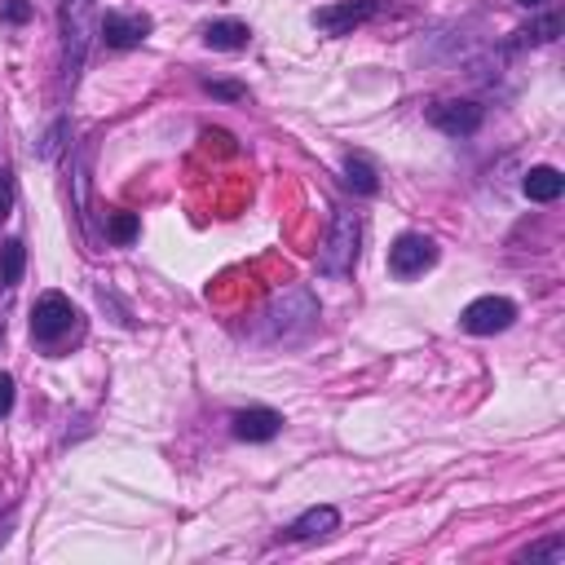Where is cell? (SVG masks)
Returning a JSON list of instances; mask_svg holds the SVG:
<instances>
[{
	"instance_id": "6da1fadb",
	"label": "cell",
	"mask_w": 565,
	"mask_h": 565,
	"mask_svg": "<svg viewBox=\"0 0 565 565\" xmlns=\"http://www.w3.org/2000/svg\"><path fill=\"white\" fill-rule=\"evenodd\" d=\"M75 331H79V309H75L62 291H44V296L31 305V340H35L44 353H57Z\"/></svg>"
},
{
	"instance_id": "7a4b0ae2",
	"label": "cell",
	"mask_w": 565,
	"mask_h": 565,
	"mask_svg": "<svg viewBox=\"0 0 565 565\" xmlns=\"http://www.w3.org/2000/svg\"><path fill=\"white\" fill-rule=\"evenodd\" d=\"M358 243H362V221H358V212L340 207V212L331 216L327 243L318 247V274H327V278L349 274V269L358 265Z\"/></svg>"
},
{
	"instance_id": "3957f363",
	"label": "cell",
	"mask_w": 565,
	"mask_h": 565,
	"mask_svg": "<svg viewBox=\"0 0 565 565\" xmlns=\"http://www.w3.org/2000/svg\"><path fill=\"white\" fill-rule=\"evenodd\" d=\"M93 40V0H62V88L75 84Z\"/></svg>"
},
{
	"instance_id": "277c9868",
	"label": "cell",
	"mask_w": 565,
	"mask_h": 565,
	"mask_svg": "<svg viewBox=\"0 0 565 565\" xmlns=\"http://www.w3.org/2000/svg\"><path fill=\"white\" fill-rule=\"evenodd\" d=\"M313 318H318V300H313L305 287H287V291H278V296L269 300V309H265V327H269V335H296V331H305Z\"/></svg>"
},
{
	"instance_id": "5b68a950",
	"label": "cell",
	"mask_w": 565,
	"mask_h": 565,
	"mask_svg": "<svg viewBox=\"0 0 565 565\" xmlns=\"http://www.w3.org/2000/svg\"><path fill=\"white\" fill-rule=\"evenodd\" d=\"M433 260H437V243L428 234H415V230L397 234L388 247V274L393 278H419Z\"/></svg>"
},
{
	"instance_id": "8992f818",
	"label": "cell",
	"mask_w": 565,
	"mask_h": 565,
	"mask_svg": "<svg viewBox=\"0 0 565 565\" xmlns=\"http://www.w3.org/2000/svg\"><path fill=\"white\" fill-rule=\"evenodd\" d=\"M516 318V305L508 296H477L463 313H459V327L468 335H494V331H508Z\"/></svg>"
},
{
	"instance_id": "52a82bcc",
	"label": "cell",
	"mask_w": 565,
	"mask_h": 565,
	"mask_svg": "<svg viewBox=\"0 0 565 565\" xmlns=\"http://www.w3.org/2000/svg\"><path fill=\"white\" fill-rule=\"evenodd\" d=\"M380 13V0H335V4H322L309 13V22L322 31V35H349L353 26L371 22Z\"/></svg>"
},
{
	"instance_id": "ba28073f",
	"label": "cell",
	"mask_w": 565,
	"mask_h": 565,
	"mask_svg": "<svg viewBox=\"0 0 565 565\" xmlns=\"http://www.w3.org/2000/svg\"><path fill=\"white\" fill-rule=\"evenodd\" d=\"M97 35L106 40V49H137L150 35V18L146 13H119V9H110L97 22Z\"/></svg>"
},
{
	"instance_id": "9c48e42d",
	"label": "cell",
	"mask_w": 565,
	"mask_h": 565,
	"mask_svg": "<svg viewBox=\"0 0 565 565\" xmlns=\"http://www.w3.org/2000/svg\"><path fill=\"white\" fill-rule=\"evenodd\" d=\"M428 124L441 128L446 137H468V132L481 128V106L468 102V97H459V102H437V106H428Z\"/></svg>"
},
{
	"instance_id": "30bf717a",
	"label": "cell",
	"mask_w": 565,
	"mask_h": 565,
	"mask_svg": "<svg viewBox=\"0 0 565 565\" xmlns=\"http://www.w3.org/2000/svg\"><path fill=\"white\" fill-rule=\"evenodd\" d=\"M278 428H282V415L269 411V406H247V411L234 415V437L238 441H269V437H278Z\"/></svg>"
},
{
	"instance_id": "8fae6325",
	"label": "cell",
	"mask_w": 565,
	"mask_h": 565,
	"mask_svg": "<svg viewBox=\"0 0 565 565\" xmlns=\"http://www.w3.org/2000/svg\"><path fill=\"white\" fill-rule=\"evenodd\" d=\"M203 44L207 49H221V53H238V49L252 44V26L238 22V18H216V22L203 26Z\"/></svg>"
},
{
	"instance_id": "7c38bea8",
	"label": "cell",
	"mask_w": 565,
	"mask_h": 565,
	"mask_svg": "<svg viewBox=\"0 0 565 565\" xmlns=\"http://www.w3.org/2000/svg\"><path fill=\"white\" fill-rule=\"evenodd\" d=\"M521 190H525V199H534V203H556L561 190H565V177H561L552 163H539V168L525 172Z\"/></svg>"
},
{
	"instance_id": "4fadbf2b",
	"label": "cell",
	"mask_w": 565,
	"mask_h": 565,
	"mask_svg": "<svg viewBox=\"0 0 565 565\" xmlns=\"http://www.w3.org/2000/svg\"><path fill=\"white\" fill-rule=\"evenodd\" d=\"M331 530H340V512L331 503H318V508H309L305 516L291 521V539H327Z\"/></svg>"
},
{
	"instance_id": "5bb4252c",
	"label": "cell",
	"mask_w": 565,
	"mask_h": 565,
	"mask_svg": "<svg viewBox=\"0 0 565 565\" xmlns=\"http://www.w3.org/2000/svg\"><path fill=\"white\" fill-rule=\"evenodd\" d=\"M22 269H26V247H22V238H4V243H0V287H13V282L22 278Z\"/></svg>"
},
{
	"instance_id": "9a60e30c",
	"label": "cell",
	"mask_w": 565,
	"mask_h": 565,
	"mask_svg": "<svg viewBox=\"0 0 565 565\" xmlns=\"http://www.w3.org/2000/svg\"><path fill=\"white\" fill-rule=\"evenodd\" d=\"M344 185L358 190V194H375V190H380L371 163H362V159H344Z\"/></svg>"
},
{
	"instance_id": "2e32d148",
	"label": "cell",
	"mask_w": 565,
	"mask_h": 565,
	"mask_svg": "<svg viewBox=\"0 0 565 565\" xmlns=\"http://www.w3.org/2000/svg\"><path fill=\"white\" fill-rule=\"evenodd\" d=\"M106 234H110L115 243H132V238H137V216H132V212H115L110 225H106Z\"/></svg>"
},
{
	"instance_id": "e0dca14e",
	"label": "cell",
	"mask_w": 565,
	"mask_h": 565,
	"mask_svg": "<svg viewBox=\"0 0 565 565\" xmlns=\"http://www.w3.org/2000/svg\"><path fill=\"white\" fill-rule=\"evenodd\" d=\"M525 561H556V565H561V561H565V543H561V539H547V543L530 547Z\"/></svg>"
},
{
	"instance_id": "ac0fdd59",
	"label": "cell",
	"mask_w": 565,
	"mask_h": 565,
	"mask_svg": "<svg viewBox=\"0 0 565 565\" xmlns=\"http://www.w3.org/2000/svg\"><path fill=\"white\" fill-rule=\"evenodd\" d=\"M26 18H31V4H26V0H0V22H13V26H18V22H26Z\"/></svg>"
},
{
	"instance_id": "d6986e66",
	"label": "cell",
	"mask_w": 565,
	"mask_h": 565,
	"mask_svg": "<svg viewBox=\"0 0 565 565\" xmlns=\"http://www.w3.org/2000/svg\"><path fill=\"white\" fill-rule=\"evenodd\" d=\"M203 88L212 93V97H225V102H238L247 88L243 84H225V79H203Z\"/></svg>"
},
{
	"instance_id": "ffe728a7",
	"label": "cell",
	"mask_w": 565,
	"mask_h": 565,
	"mask_svg": "<svg viewBox=\"0 0 565 565\" xmlns=\"http://www.w3.org/2000/svg\"><path fill=\"white\" fill-rule=\"evenodd\" d=\"M9 207H13V172L0 168V221L9 216Z\"/></svg>"
},
{
	"instance_id": "44dd1931",
	"label": "cell",
	"mask_w": 565,
	"mask_h": 565,
	"mask_svg": "<svg viewBox=\"0 0 565 565\" xmlns=\"http://www.w3.org/2000/svg\"><path fill=\"white\" fill-rule=\"evenodd\" d=\"M13 411V375H4L0 371V419Z\"/></svg>"
},
{
	"instance_id": "7402d4cb",
	"label": "cell",
	"mask_w": 565,
	"mask_h": 565,
	"mask_svg": "<svg viewBox=\"0 0 565 565\" xmlns=\"http://www.w3.org/2000/svg\"><path fill=\"white\" fill-rule=\"evenodd\" d=\"M516 4H525V9H539V4H543V0H516Z\"/></svg>"
},
{
	"instance_id": "603a6c76",
	"label": "cell",
	"mask_w": 565,
	"mask_h": 565,
	"mask_svg": "<svg viewBox=\"0 0 565 565\" xmlns=\"http://www.w3.org/2000/svg\"><path fill=\"white\" fill-rule=\"evenodd\" d=\"M0 335H4V318H0Z\"/></svg>"
}]
</instances>
